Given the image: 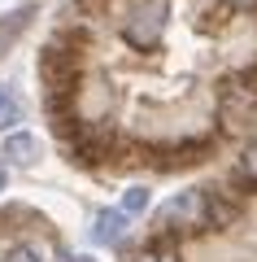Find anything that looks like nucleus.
Instances as JSON below:
<instances>
[{
  "mask_svg": "<svg viewBox=\"0 0 257 262\" xmlns=\"http://www.w3.org/2000/svg\"><path fill=\"white\" fill-rule=\"evenodd\" d=\"M166 27H170V5L166 0H135L122 18V39L139 53H148L166 39Z\"/></svg>",
  "mask_w": 257,
  "mask_h": 262,
  "instance_id": "obj_1",
  "label": "nucleus"
},
{
  "mask_svg": "<svg viewBox=\"0 0 257 262\" xmlns=\"http://www.w3.org/2000/svg\"><path fill=\"white\" fill-rule=\"evenodd\" d=\"M157 223L161 227H209V196L205 192H179V196H170L161 206V214H157Z\"/></svg>",
  "mask_w": 257,
  "mask_h": 262,
  "instance_id": "obj_2",
  "label": "nucleus"
},
{
  "mask_svg": "<svg viewBox=\"0 0 257 262\" xmlns=\"http://www.w3.org/2000/svg\"><path fill=\"white\" fill-rule=\"evenodd\" d=\"M122 236H127V214L122 210H101L92 223V241L96 245H118Z\"/></svg>",
  "mask_w": 257,
  "mask_h": 262,
  "instance_id": "obj_3",
  "label": "nucleus"
},
{
  "mask_svg": "<svg viewBox=\"0 0 257 262\" xmlns=\"http://www.w3.org/2000/svg\"><path fill=\"white\" fill-rule=\"evenodd\" d=\"M35 153H39V144H35V136H27V131H13L9 140H5V158L18 162V166H31Z\"/></svg>",
  "mask_w": 257,
  "mask_h": 262,
  "instance_id": "obj_4",
  "label": "nucleus"
},
{
  "mask_svg": "<svg viewBox=\"0 0 257 262\" xmlns=\"http://www.w3.org/2000/svg\"><path fill=\"white\" fill-rule=\"evenodd\" d=\"M27 18H31V9H22V13H9V18L0 22V48H5V44H9V39L18 35L22 27H27Z\"/></svg>",
  "mask_w": 257,
  "mask_h": 262,
  "instance_id": "obj_5",
  "label": "nucleus"
},
{
  "mask_svg": "<svg viewBox=\"0 0 257 262\" xmlns=\"http://www.w3.org/2000/svg\"><path fill=\"white\" fill-rule=\"evenodd\" d=\"M144 210H148V188H131V192L127 196H122V214H144Z\"/></svg>",
  "mask_w": 257,
  "mask_h": 262,
  "instance_id": "obj_6",
  "label": "nucleus"
},
{
  "mask_svg": "<svg viewBox=\"0 0 257 262\" xmlns=\"http://www.w3.org/2000/svg\"><path fill=\"white\" fill-rule=\"evenodd\" d=\"M5 262H44V253H39L35 245H13V249L5 253Z\"/></svg>",
  "mask_w": 257,
  "mask_h": 262,
  "instance_id": "obj_7",
  "label": "nucleus"
},
{
  "mask_svg": "<svg viewBox=\"0 0 257 262\" xmlns=\"http://www.w3.org/2000/svg\"><path fill=\"white\" fill-rule=\"evenodd\" d=\"M240 175H244L248 184H257V144L244 149V158H240Z\"/></svg>",
  "mask_w": 257,
  "mask_h": 262,
  "instance_id": "obj_8",
  "label": "nucleus"
},
{
  "mask_svg": "<svg viewBox=\"0 0 257 262\" xmlns=\"http://www.w3.org/2000/svg\"><path fill=\"white\" fill-rule=\"evenodd\" d=\"M222 5H231V9H248V5H257V0H222Z\"/></svg>",
  "mask_w": 257,
  "mask_h": 262,
  "instance_id": "obj_9",
  "label": "nucleus"
},
{
  "mask_svg": "<svg viewBox=\"0 0 257 262\" xmlns=\"http://www.w3.org/2000/svg\"><path fill=\"white\" fill-rule=\"evenodd\" d=\"M5 179H9V175H5V166H0V192H5Z\"/></svg>",
  "mask_w": 257,
  "mask_h": 262,
  "instance_id": "obj_10",
  "label": "nucleus"
}]
</instances>
